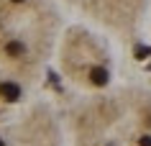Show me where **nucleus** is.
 Returning <instances> with one entry per match:
<instances>
[{"mask_svg":"<svg viewBox=\"0 0 151 146\" xmlns=\"http://www.w3.org/2000/svg\"><path fill=\"white\" fill-rule=\"evenodd\" d=\"M67 23L56 0H0V121L46 92Z\"/></svg>","mask_w":151,"mask_h":146,"instance_id":"2","label":"nucleus"},{"mask_svg":"<svg viewBox=\"0 0 151 146\" xmlns=\"http://www.w3.org/2000/svg\"><path fill=\"white\" fill-rule=\"evenodd\" d=\"M146 36H149V39H151V18H149V31H146Z\"/></svg>","mask_w":151,"mask_h":146,"instance_id":"5","label":"nucleus"},{"mask_svg":"<svg viewBox=\"0 0 151 146\" xmlns=\"http://www.w3.org/2000/svg\"><path fill=\"white\" fill-rule=\"evenodd\" d=\"M0 146H69L54 97L44 92L0 121Z\"/></svg>","mask_w":151,"mask_h":146,"instance_id":"4","label":"nucleus"},{"mask_svg":"<svg viewBox=\"0 0 151 146\" xmlns=\"http://www.w3.org/2000/svg\"><path fill=\"white\" fill-rule=\"evenodd\" d=\"M115 41L69 21L54 59V97L69 146H151V82L123 74Z\"/></svg>","mask_w":151,"mask_h":146,"instance_id":"1","label":"nucleus"},{"mask_svg":"<svg viewBox=\"0 0 151 146\" xmlns=\"http://www.w3.org/2000/svg\"><path fill=\"white\" fill-rule=\"evenodd\" d=\"M69 21L85 23L128 49L149 31L151 0H56Z\"/></svg>","mask_w":151,"mask_h":146,"instance_id":"3","label":"nucleus"}]
</instances>
